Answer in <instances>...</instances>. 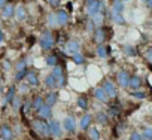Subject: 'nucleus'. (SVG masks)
I'll return each mask as SVG.
<instances>
[{"mask_svg": "<svg viewBox=\"0 0 152 140\" xmlns=\"http://www.w3.org/2000/svg\"><path fill=\"white\" fill-rule=\"evenodd\" d=\"M33 128L40 136H49L51 134V127H49V122H46V119H40V118L34 119L33 121Z\"/></svg>", "mask_w": 152, "mask_h": 140, "instance_id": "obj_1", "label": "nucleus"}, {"mask_svg": "<svg viewBox=\"0 0 152 140\" xmlns=\"http://www.w3.org/2000/svg\"><path fill=\"white\" fill-rule=\"evenodd\" d=\"M54 43H55L54 34H52L49 30L43 31L42 36H40V39H39V45H40V48L46 51V49H51V48L54 46Z\"/></svg>", "mask_w": 152, "mask_h": 140, "instance_id": "obj_2", "label": "nucleus"}, {"mask_svg": "<svg viewBox=\"0 0 152 140\" xmlns=\"http://www.w3.org/2000/svg\"><path fill=\"white\" fill-rule=\"evenodd\" d=\"M103 11H104V6L102 3V0H94V2H91L90 5H87V14L90 17H94L96 14L103 12Z\"/></svg>", "mask_w": 152, "mask_h": 140, "instance_id": "obj_3", "label": "nucleus"}, {"mask_svg": "<svg viewBox=\"0 0 152 140\" xmlns=\"http://www.w3.org/2000/svg\"><path fill=\"white\" fill-rule=\"evenodd\" d=\"M130 73L127 70H119L116 73V82L121 88H128V84H130Z\"/></svg>", "mask_w": 152, "mask_h": 140, "instance_id": "obj_4", "label": "nucleus"}, {"mask_svg": "<svg viewBox=\"0 0 152 140\" xmlns=\"http://www.w3.org/2000/svg\"><path fill=\"white\" fill-rule=\"evenodd\" d=\"M49 127H51V136H54L55 139H60L63 136V125L60 124V121L52 119L49 122Z\"/></svg>", "mask_w": 152, "mask_h": 140, "instance_id": "obj_5", "label": "nucleus"}, {"mask_svg": "<svg viewBox=\"0 0 152 140\" xmlns=\"http://www.w3.org/2000/svg\"><path fill=\"white\" fill-rule=\"evenodd\" d=\"M102 88L106 91V94L109 96V98H115V97L118 96V88H116V87L113 85V82H110V81H104Z\"/></svg>", "mask_w": 152, "mask_h": 140, "instance_id": "obj_6", "label": "nucleus"}, {"mask_svg": "<svg viewBox=\"0 0 152 140\" xmlns=\"http://www.w3.org/2000/svg\"><path fill=\"white\" fill-rule=\"evenodd\" d=\"M106 28L104 27H99L96 31H94V42L97 45H103V42L106 40Z\"/></svg>", "mask_w": 152, "mask_h": 140, "instance_id": "obj_7", "label": "nucleus"}, {"mask_svg": "<svg viewBox=\"0 0 152 140\" xmlns=\"http://www.w3.org/2000/svg\"><path fill=\"white\" fill-rule=\"evenodd\" d=\"M142 85H143V79H142L139 75H134V76H131V78H130L128 88H131L133 91H136V90H140V88H142Z\"/></svg>", "mask_w": 152, "mask_h": 140, "instance_id": "obj_8", "label": "nucleus"}, {"mask_svg": "<svg viewBox=\"0 0 152 140\" xmlns=\"http://www.w3.org/2000/svg\"><path fill=\"white\" fill-rule=\"evenodd\" d=\"M63 128L69 133H73L75 128H76V122H75V118L73 116H66L64 121H63Z\"/></svg>", "mask_w": 152, "mask_h": 140, "instance_id": "obj_9", "label": "nucleus"}, {"mask_svg": "<svg viewBox=\"0 0 152 140\" xmlns=\"http://www.w3.org/2000/svg\"><path fill=\"white\" fill-rule=\"evenodd\" d=\"M0 137H2L3 140H12L14 137V131L9 125H2L0 127Z\"/></svg>", "mask_w": 152, "mask_h": 140, "instance_id": "obj_10", "label": "nucleus"}, {"mask_svg": "<svg viewBox=\"0 0 152 140\" xmlns=\"http://www.w3.org/2000/svg\"><path fill=\"white\" fill-rule=\"evenodd\" d=\"M2 17L3 18H12L14 15H15V6L12 5V3H6L3 8H2Z\"/></svg>", "mask_w": 152, "mask_h": 140, "instance_id": "obj_11", "label": "nucleus"}, {"mask_svg": "<svg viewBox=\"0 0 152 140\" xmlns=\"http://www.w3.org/2000/svg\"><path fill=\"white\" fill-rule=\"evenodd\" d=\"M55 17H57V24L58 26H66L67 21H69V15L64 9H58L55 12Z\"/></svg>", "mask_w": 152, "mask_h": 140, "instance_id": "obj_12", "label": "nucleus"}, {"mask_svg": "<svg viewBox=\"0 0 152 140\" xmlns=\"http://www.w3.org/2000/svg\"><path fill=\"white\" fill-rule=\"evenodd\" d=\"M79 49H81V45H79V42H76V40H69V42L66 43V51H67L70 55L79 52Z\"/></svg>", "mask_w": 152, "mask_h": 140, "instance_id": "obj_13", "label": "nucleus"}, {"mask_svg": "<svg viewBox=\"0 0 152 140\" xmlns=\"http://www.w3.org/2000/svg\"><path fill=\"white\" fill-rule=\"evenodd\" d=\"M37 115H39L40 119H49L51 115H52V112H51V106H48V104L45 103V104L37 110Z\"/></svg>", "mask_w": 152, "mask_h": 140, "instance_id": "obj_14", "label": "nucleus"}, {"mask_svg": "<svg viewBox=\"0 0 152 140\" xmlns=\"http://www.w3.org/2000/svg\"><path fill=\"white\" fill-rule=\"evenodd\" d=\"M26 81H27V84L30 87H37L39 85V79H37V76H36V73L33 72V70H28V72H27Z\"/></svg>", "mask_w": 152, "mask_h": 140, "instance_id": "obj_15", "label": "nucleus"}, {"mask_svg": "<svg viewBox=\"0 0 152 140\" xmlns=\"http://www.w3.org/2000/svg\"><path fill=\"white\" fill-rule=\"evenodd\" d=\"M94 97H96L97 100L103 101V103H106V101L109 100V96L106 94V91H104L103 88H96V90H94Z\"/></svg>", "mask_w": 152, "mask_h": 140, "instance_id": "obj_16", "label": "nucleus"}, {"mask_svg": "<svg viewBox=\"0 0 152 140\" xmlns=\"http://www.w3.org/2000/svg\"><path fill=\"white\" fill-rule=\"evenodd\" d=\"M122 11H124V2L122 0H113L112 2V12L122 14Z\"/></svg>", "mask_w": 152, "mask_h": 140, "instance_id": "obj_17", "label": "nucleus"}, {"mask_svg": "<svg viewBox=\"0 0 152 140\" xmlns=\"http://www.w3.org/2000/svg\"><path fill=\"white\" fill-rule=\"evenodd\" d=\"M15 17L18 18V21H24L26 17H27V11L24 8V5H20L17 9H15Z\"/></svg>", "mask_w": 152, "mask_h": 140, "instance_id": "obj_18", "label": "nucleus"}, {"mask_svg": "<svg viewBox=\"0 0 152 140\" xmlns=\"http://www.w3.org/2000/svg\"><path fill=\"white\" fill-rule=\"evenodd\" d=\"M57 98H58V94L55 93V91H51L48 96H46V98H45V103L48 104V106H54L55 103H57Z\"/></svg>", "mask_w": 152, "mask_h": 140, "instance_id": "obj_19", "label": "nucleus"}, {"mask_svg": "<svg viewBox=\"0 0 152 140\" xmlns=\"http://www.w3.org/2000/svg\"><path fill=\"white\" fill-rule=\"evenodd\" d=\"M43 104H45V100H43L42 97H39V96H37V97H34V98H33V101H31V109H33L34 112H37Z\"/></svg>", "mask_w": 152, "mask_h": 140, "instance_id": "obj_20", "label": "nucleus"}, {"mask_svg": "<svg viewBox=\"0 0 152 140\" xmlns=\"http://www.w3.org/2000/svg\"><path fill=\"white\" fill-rule=\"evenodd\" d=\"M91 115H84L82 118H81V122H79V127H81V130H88L90 128V124H91Z\"/></svg>", "mask_w": 152, "mask_h": 140, "instance_id": "obj_21", "label": "nucleus"}, {"mask_svg": "<svg viewBox=\"0 0 152 140\" xmlns=\"http://www.w3.org/2000/svg\"><path fill=\"white\" fill-rule=\"evenodd\" d=\"M96 54H97V57H100V58H106L107 54H109V48H107L106 45H99L97 49H96Z\"/></svg>", "mask_w": 152, "mask_h": 140, "instance_id": "obj_22", "label": "nucleus"}, {"mask_svg": "<svg viewBox=\"0 0 152 140\" xmlns=\"http://www.w3.org/2000/svg\"><path fill=\"white\" fill-rule=\"evenodd\" d=\"M142 136L145 140H152V125H145L142 128Z\"/></svg>", "mask_w": 152, "mask_h": 140, "instance_id": "obj_23", "label": "nucleus"}, {"mask_svg": "<svg viewBox=\"0 0 152 140\" xmlns=\"http://www.w3.org/2000/svg\"><path fill=\"white\" fill-rule=\"evenodd\" d=\"M96 121L99 122V124H107V121H109V115L106 113V112H99L97 115H96Z\"/></svg>", "mask_w": 152, "mask_h": 140, "instance_id": "obj_24", "label": "nucleus"}, {"mask_svg": "<svg viewBox=\"0 0 152 140\" xmlns=\"http://www.w3.org/2000/svg\"><path fill=\"white\" fill-rule=\"evenodd\" d=\"M122 51H124V54L128 55V57H134V55H137L136 48L131 46V45H124V46H122Z\"/></svg>", "mask_w": 152, "mask_h": 140, "instance_id": "obj_25", "label": "nucleus"}, {"mask_svg": "<svg viewBox=\"0 0 152 140\" xmlns=\"http://www.w3.org/2000/svg\"><path fill=\"white\" fill-rule=\"evenodd\" d=\"M15 93H17L15 87H11V88L8 90L6 96H5V103H12V100L15 98Z\"/></svg>", "mask_w": 152, "mask_h": 140, "instance_id": "obj_26", "label": "nucleus"}, {"mask_svg": "<svg viewBox=\"0 0 152 140\" xmlns=\"http://www.w3.org/2000/svg\"><path fill=\"white\" fill-rule=\"evenodd\" d=\"M112 20H113V23H116V24H119V26H124V24H125V18L122 17V14H115V12H112Z\"/></svg>", "mask_w": 152, "mask_h": 140, "instance_id": "obj_27", "label": "nucleus"}, {"mask_svg": "<svg viewBox=\"0 0 152 140\" xmlns=\"http://www.w3.org/2000/svg\"><path fill=\"white\" fill-rule=\"evenodd\" d=\"M88 134H90V139L91 140H100V131L96 127H91L88 130Z\"/></svg>", "mask_w": 152, "mask_h": 140, "instance_id": "obj_28", "label": "nucleus"}, {"mask_svg": "<svg viewBox=\"0 0 152 140\" xmlns=\"http://www.w3.org/2000/svg\"><path fill=\"white\" fill-rule=\"evenodd\" d=\"M45 85H46L48 88H57V82H55V79H54L52 75H48V76L45 78Z\"/></svg>", "mask_w": 152, "mask_h": 140, "instance_id": "obj_29", "label": "nucleus"}, {"mask_svg": "<svg viewBox=\"0 0 152 140\" xmlns=\"http://www.w3.org/2000/svg\"><path fill=\"white\" fill-rule=\"evenodd\" d=\"M131 97L133 98H137V100H145L148 96L145 91H140V90H136V91H131Z\"/></svg>", "mask_w": 152, "mask_h": 140, "instance_id": "obj_30", "label": "nucleus"}, {"mask_svg": "<svg viewBox=\"0 0 152 140\" xmlns=\"http://www.w3.org/2000/svg\"><path fill=\"white\" fill-rule=\"evenodd\" d=\"M27 67V58H20L15 64V70L17 72H20V70H24Z\"/></svg>", "mask_w": 152, "mask_h": 140, "instance_id": "obj_31", "label": "nucleus"}, {"mask_svg": "<svg viewBox=\"0 0 152 140\" xmlns=\"http://www.w3.org/2000/svg\"><path fill=\"white\" fill-rule=\"evenodd\" d=\"M103 18H104L103 12L96 14V15L93 17V24H94V26H102V24H103Z\"/></svg>", "mask_w": 152, "mask_h": 140, "instance_id": "obj_32", "label": "nucleus"}, {"mask_svg": "<svg viewBox=\"0 0 152 140\" xmlns=\"http://www.w3.org/2000/svg\"><path fill=\"white\" fill-rule=\"evenodd\" d=\"M72 60H73V63H76V64H84V61H85L84 55H82V54H79V52L73 54V55H72Z\"/></svg>", "mask_w": 152, "mask_h": 140, "instance_id": "obj_33", "label": "nucleus"}, {"mask_svg": "<svg viewBox=\"0 0 152 140\" xmlns=\"http://www.w3.org/2000/svg\"><path fill=\"white\" fill-rule=\"evenodd\" d=\"M51 75H52V76H54V79L57 81L58 78H61V76H63V69H61L60 66H55V67H54V70H52V73H51Z\"/></svg>", "mask_w": 152, "mask_h": 140, "instance_id": "obj_34", "label": "nucleus"}, {"mask_svg": "<svg viewBox=\"0 0 152 140\" xmlns=\"http://www.w3.org/2000/svg\"><path fill=\"white\" fill-rule=\"evenodd\" d=\"M46 64L55 67V66H58V58H57L55 55H49V57L46 58Z\"/></svg>", "mask_w": 152, "mask_h": 140, "instance_id": "obj_35", "label": "nucleus"}, {"mask_svg": "<svg viewBox=\"0 0 152 140\" xmlns=\"http://www.w3.org/2000/svg\"><path fill=\"white\" fill-rule=\"evenodd\" d=\"M48 26H49V27L58 26V24H57V17H55V14H49V15H48Z\"/></svg>", "mask_w": 152, "mask_h": 140, "instance_id": "obj_36", "label": "nucleus"}, {"mask_svg": "<svg viewBox=\"0 0 152 140\" xmlns=\"http://www.w3.org/2000/svg\"><path fill=\"white\" fill-rule=\"evenodd\" d=\"M76 103H78V106H79L81 109H87V107H88V100H87L85 97H79Z\"/></svg>", "mask_w": 152, "mask_h": 140, "instance_id": "obj_37", "label": "nucleus"}, {"mask_svg": "<svg viewBox=\"0 0 152 140\" xmlns=\"http://www.w3.org/2000/svg\"><path fill=\"white\" fill-rule=\"evenodd\" d=\"M27 72H28L27 69H24V70H20V72H17V75H15V81H21V79H24V78L27 76Z\"/></svg>", "mask_w": 152, "mask_h": 140, "instance_id": "obj_38", "label": "nucleus"}, {"mask_svg": "<svg viewBox=\"0 0 152 140\" xmlns=\"http://www.w3.org/2000/svg\"><path fill=\"white\" fill-rule=\"evenodd\" d=\"M130 140H145V139H143L142 133H139V131H133V133L130 134Z\"/></svg>", "mask_w": 152, "mask_h": 140, "instance_id": "obj_39", "label": "nucleus"}, {"mask_svg": "<svg viewBox=\"0 0 152 140\" xmlns=\"http://www.w3.org/2000/svg\"><path fill=\"white\" fill-rule=\"evenodd\" d=\"M30 109H31V103H30V101H24V104H23V113H24V115L28 113Z\"/></svg>", "mask_w": 152, "mask_h": 140, "instance_id": "obj_40", "label": "nucleus"}, {"mask_svg": "<svg viewBox=\"0 0 152 140\" xmlns=\"http://www.w3.org/2000/svg\"><path fill=\"white\" fill-rule=\"evenodd\" d=\"M20 104H21V100H20L18 97H15V98L12 100V106H14V109L18 110V109H20Z\"/></svg>", "mask_w": 152, "mask_h": 140, "instance_id": "obj_41", "label": "nucleus"}, {"mask_svg": "<svg viewBox=\"0 0 152 140\" xmlns=\"http://www.w3.org/2000/svg\"><path fill=\"white\" fill-rule=\"evenodd\" d=\"M46 2L52 6V8H58L60 6V2H61V0H46Z\"/></svg>", "mask_w": 152, "mask_h": 140, "instance_id": "obj_42", "label": "nucleus"}, {"mask_svg": "<svg viewBox=\"0 0 152 140\" xmlns=\"http://www.w3.org/2000/svg\"><path fill=\"white\" fill-rule=\"evenodd\" d=\"M145 57H146V60L152 64V48H149V49L146 51V55H145Z\"/></svg>", "mask_w": 152, "mask_h": 140, "instance_id": "obj_43", "label": "nucleus"}, {"mask_svg": "<svg viewBox=\"0 0 152 140\" xmlns=\"http://www.w3.org/2000/svg\"><path fill=\"white\" fill-rule=\"evenodd\" d=\"M5 40V33H3V30H0V42H3Z\"/></svg>", "mask_w": 152, "mask_h": 140, "instance_id": "obj_44", "label": "nucleus"}, {"mask_svg": "<svg viewBox=\"0 0 152 140\" xmlns=\"http://www.w3.org/2000/svg\"><path fill=\"white\" fill-rule=\"evenodd\" d=\"M6 3H8V0H0V8H3Z\"/></svg>", "mask_w": 152, "mask_h": 140, "instance_id": "obj_45", "label": "nucleus"}, {"mask_svg": "<svg viewBox=\"0 0 152 140\" xmlns=\"http://www.w3.org/2000/svg\"><path fill=\"white\" fill-rule=\"evenodd\" d=\"M146 5H148V8H151V9H152V0H149V2H148Z\"/></svg>", "mask_w": 152, "mask_h": 140, "instance_id": "obj_46", "label": "nucleus"}, {"mask_svg": "<svg viewBox=\"0 0 152 140\" xmlns=\"http://www.w3.org/2000/svg\"><path fill=\"white\" fill-rule=\"evenodd\" d=\"M140 2H142V3H148V2H149V0H140Z\"/></svg>", "mask_w": 152, "mask_h": 140, "instance_id": "obj_47", "label": "nucleus"}, {"mask_svg": "<svg viewBox=\"0 0 152 140\" xmlns=\"http://www.w3.org/2000/svg\"><path fill=\"white\" fill-rule=\"evenodd\" d=\"M91 2H94V0H87V5H90Z\"/></svg>", "mask_w": 152, "mask_h": 140, "instance_id": "obj_48", "label": "nucleus"}, {"mask_svg": "<svg viewBox=\"0 0 152 140\" xmlns=\"http://www.w3.org/2000/svg\"><path fill=\"white\" fill-rule=\"evenodd\" d=\"M0 87H2V78H0Z\"/></svg>", "mask_w": 152, "mask_h": 140, "instance_id": "obj_49", "label": "nucleus"}, {"mask_svg": "<svg viewBox=\"0 0 152 140\" xmlns=\"http://www.w3.org/2000/svg\"><path fill=\"white\" fill-rule=\"evenodd\" d=\"M122 2H130V0H122Z\"/></svg>", "mask_w": 152, "mask_h": 140, "instance_id": "obj_50", "label": "nucleus"}, {"mask_svg": "<svg viewBox=\"0 0 152 140\" xmlns=\"http://www.w3.org/2000/svg\"><path fill=\"white\" fill-rule=\"evenodd\" d=\"M2 140H3V139H2Z\"/></svg>", "mask_w": 152, "mask_h": 140, "instance_id": "obj_51", "label": "nucleus"}]
</instances>
